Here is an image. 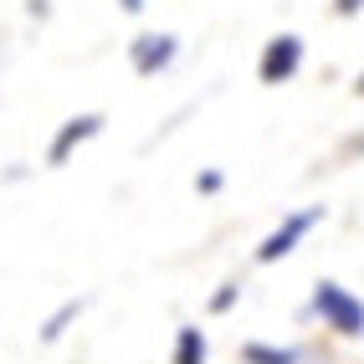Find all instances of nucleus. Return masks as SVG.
Masks as SVG:
<instances>
[{
	"label": "nucleus",
	"mask_w": 364,
	"mask_h": 364,
	"mask_svg": "<svg viewBox=\"0 0 364 364\" xmlns=\"http://www.w3.org/2000/svg\"><path fill=\"white\" fill-rule=\"evenodd\" d=\"M313 313L338 333V338H364V303L349 293V287H338V282H318L313 287Z\"/></svg>",
	"instance_id": "f257e3e1"
},
{
	"label": "nucleus",
	"mask_w": 364,
	"mask_h": 364,
	"mask_svg": "<svg viewBox=\"0 0 364 364\" xmlns=\"http://www.w3.org/2000/svg\"><path fill=\"white\" fill-rule=\"evenodd\" d=\"M318 221H323V205H308V210H293V215H282V221H277L272 231L262 236V247H257V262H262V267H272V262H282L287 252H298V241H303L313 226H318Z\"/></svg>",
	"instance_id": "f03ea898"
},
{
	"label": "nucleus",
	"mask_w": 364,
	"mask_h": 364,
	"mask_svg": "<svg viewBox=\"0 0 364 364\" xmlns=\"http://www.w3.org/2000/svg\"><path fill=\"white\" fill-rule=\"evenodd\" d=\"M298 67H303V36L293 31H282L262 46V62H257V77L267 87H282V82H293L298 77Z\"/></svg>",
	"instance_id": "7ed1b4c3"
},
{
	"label": "nucleus",
	"mask_w": 364,
	"mask_h": 364,
	"mask_svg": "<svg viewBox=\"0 0 364 364\" xmlns=\"http://www.w3.org/2000/svg\"><path fill=\"white\" fill-rule=\"evenodd\" d=\"M175 57H180V41L169 36V31H144V36L129 46V62H134L139 77H154V72H164Z\"/></svg>",
	"instance_id": "20e7f679"
},
{
	"label": "nucleus",
	"mask_w": 364,
	"mask_h": 364,
	"mask_svg": "<svg viewBox=\"0 0 364 364\" xmlns=\"http://www.w3.org/2000/svg\"><path fill=\"white\" fill-rule=\"evenodd\" d=\"M98 129H103V118H98V113H77V118H67V124L57 129V139L46 144V164H67L72 149H77V144H87Z\"/></svg>",
	"instance_id": "39448f33"
},
{
	"label": "nucleus",
	"mask_w": 364,
	"mask_h": 364,
	"mask_svg": "<svg viewBox=\"0 0 364 364\" xmlns=\"http://www.w3.org/2000/svg\"><path fill=\"white\" fill-rule=\"evenodd\" d=\"M205 354H210L205 333L196 323H180V333H175V364H205Z\"/></svg>",
	"instance_id": "423d86ee"
},
{
	"label": "nucleus",
	"mask_w": 364,
	"mask_h": 364,
	"mask_svg": "<svg viewBox=\"0 0 364 364\" xmlns=\"http://www.w3.org/2000/svg\"><path fill=\"white\" fill-rule=\"evenodd\" d=\"M241 364H303V354L282 344H241Z\"/></svg>",
	"instance_id": "0eeeda50"
},
{
	"label": "nucleus",
	"mask_w": 364,
	"mask_h": 364,
	"mask_svg": "<svg viewBox=\"0 0 364 364\" xmlns=\"http://www.w3.org/2000/svg\"><path fill=\"white\" fill-rule=\"evenodd\" d=\"M77 313H82V298H67L57 313H52V318H46V328H41V338H46V344H57V338L67 333V323L72 318H77Z\"/></svg>",
	"instance_id": "6e6552de"
},
{
	"label": "nucleus",
	"mask_w": 364,
	"mask_h": 364,
	"mask_svg": "<svg viewBox=\"0 0 364 364\" xmlns=\"http://www.w3.org/2000/svg\"><path fill=\"white\" fill-rule=\"evenodd\" d=\"M236 293H241V282H221V293L210 298V308H215V313H226V308L236 303Z\"/></svg>",
	"instance_id": "1a4fd4ad"
},
{
	"label": "nucleus",
	"mask_w": 364,
	"mask_h": 364,
	"mask_svg": "<svg viewBox=\"0 0 364 364\" xmlns=\"http://www.w3.org/2000/svg\"><path fill=\"white\" fill-rule=\"evenodd\" d=\"M196 190H205V196H215V190H221V175H215V169H205V175L196 180Z\"/></svg>",
	"instance_id": "9d476101"
},
{
	"label": "nucleus",
	"mask_w": 364,
	"mask_h": 364,
	"mask_svg": "<svg viewBox=\"0 0 364 364\" xmlns=\"http://www.w3.org/2000/svg\"><path fill=\"white\" fill-rule=\"evenodd\" d=\"M333 11H338V16H359L364 0H333Z\"/></svg>",
	"instance_id": "9b49d317"
},
{
	"label": "nucleus",
	"mask_w": 364,
	"mask_h": 364,
	"mask_svg": "<svg viewBox=\"0 0 364 364\" xmlns=\"http://www.w3.org/2000/svg\"><path fill=\"white\" fill-rule=\"evenodd\" d=\"M124 11H129V16H139V11H144V0H124Z\"/></svg>",
	"instance_id": "f8f14e48"
},
{
	"label": "nucleus",
	"mask_w": 364,
	"mask_h": 364,
	"mask_svg": "<svg viewBox=\"0 0 364 364\" xmlns=\"http://www.w3.org/2000/svg\"><path fill=\"white\" fill-rule=\"evenodd\" d=\"M359 92H364V72H359Z\"/></svg>",
	"instance_id": "ddd939ff"
}]
</instances>
